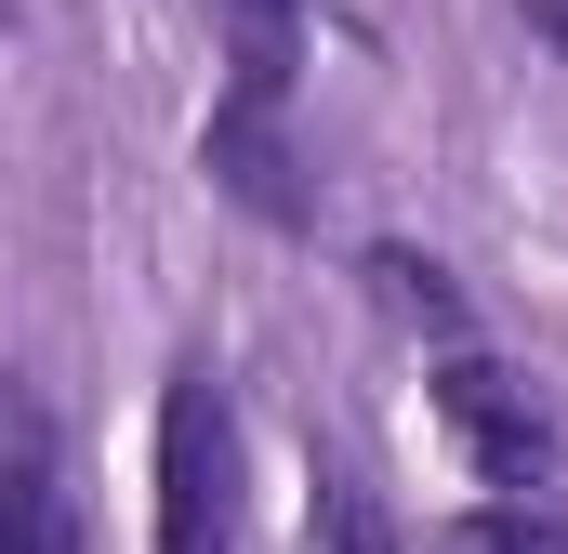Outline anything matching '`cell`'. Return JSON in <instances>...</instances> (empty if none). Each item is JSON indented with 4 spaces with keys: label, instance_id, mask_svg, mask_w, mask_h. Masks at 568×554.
<instances>
[{
    "label": "cell",
    "instance_id": "7",
    "mask_svg": "<svg viewBox=\"0 0 568 554\" xmlns=\"http://www.w3.org/2000/svg\"><path fill=\"white\" fill-rule=\"evenodd\" d=\"M212 13L239 27V53H291V13H304V0H212Z\"/></svg>",
    "mask_w": 568,
    "mask_h": 554
},
{
    "label": "cell",
    "instance_id": "6",
    "mask_svg": "<svg viewBox=\"0 0 568 554\" xmlns=\"http://www.w3.org/2000/svg\"><path fill=\"white\" fill-rule=\"evenodd\" d=\"M424 554H568L556 515H529V502H489V515H449Z\"/></svg>",
    "mask_w": 568,
    "mask_h": 554
},
{
    "label": "cell",
    "instance_id": "8",
    "mask_svg": "<svg viewBox=\"0 0 568 554\" xmlns=\"http://www.w3.org/2000/svg\"><path fill=\"white\" fill-rule=\"evenodd\" d=\"M331 554H397V529H384L357 489H331Z\"/></svg>",
    "mask_w": 568,
    "mask_h": 554
},
{
    "label": "cell",
    "instance_id": "5",
    "mask_svg": "<svg viewBox=\"0 0 568 554\" xmlns=\"http://www.w3.org/2000/svg\"><path fill=\"white\" fill-rule=\"evenodd\" d=\"M371 290H384V317H410V330H436V343H463V290H449L424 252H371Z\"/></svg>",
    "mask_w": 568,
    "mask_h": 554
},
{
    "label": "cell",
    "instance_id": "2",
    "mask_svg": "<svg viewBox=\"0 0 568 554\" xmlns=\"http://www.w3.org/2000/svg\"><path fill=\"white\" fill-rule=\"evenodd\" d=\"M199 172H212L239 212H265V225H304V212H317V198H304V158H291V53H239L225 106H212V133H199Z\"/></svg>",
    "mask_w": 568,
    "mask_h": 554
},
{
    "label": "cell",
    "instance_id": "1",
    "mask_svg": "<svg viewBox=\"0 0 568 554\" xmlns=\"http://www.w3.org/2000/svg\"><path fill=\"white\" fill-rule=\"evenodd\" d=\"M159 554H239V422L212 357H185L159 397Z\"/></svg>",
    "mask_w": 568,
    "mask_h": 554
},
{
    "label": "cell",
    "instance_id": "3",
    "mask_svg": "<svg viewBox=\"0 0 568 554\" xmlns=\"http://www.w3.org/2000/svg\"><path fill=\"white\" fill-rule=\"evenodd\" d=\"M436 422L476 449V475H489V489H556V410H542V383H529V370H503V357L449 343V357H436Z\"/></svg>",
    "mask_w": 568,
    "mask_h": 554
},
{
    "label": "cell",
    "instance_id": "4",
    "mask_svg": "<svg viewBox=\"0 0 568 554\" xmlns=\"http://www.w3.org/2000/svg\"><path fill=\"white\" fill-rule=\"evenodd\" d=\"M0 554H80L67 515V462H53V410L0 370Z\"/></svg>",
    "mask_w": 568,
    "mask_h": 554
}]
</instances>
